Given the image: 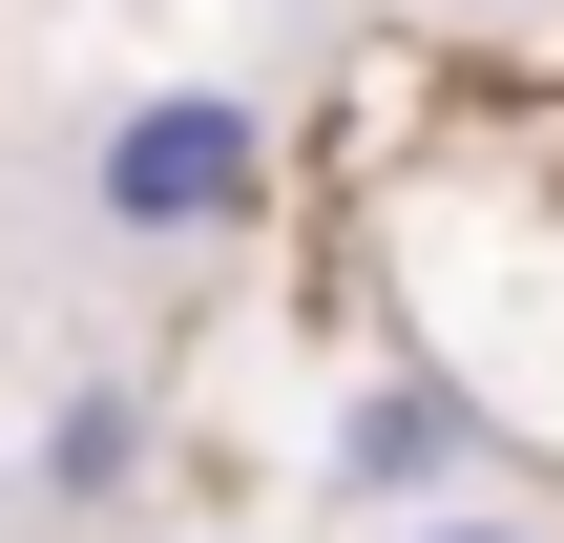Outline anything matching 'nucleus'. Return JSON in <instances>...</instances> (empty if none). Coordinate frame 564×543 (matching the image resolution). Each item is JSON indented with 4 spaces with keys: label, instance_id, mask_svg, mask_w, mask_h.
Returning <instances> with one entry per match:
<instances>
[{
    "label": "nucleus",
    "instance_id": "1",
    "mask_svg": "<svg viewBox=\"0 0 564 543\" xmlns=\"http://www.w3.org/2000/svg\"><path fill=\"white\" fill-rule=\"evenodd\" d=\"M251 188H272V126H251L230 84H147V105L105 126V230H126V251H209Z\"/></svg>",
    "mask_w": 564,
    "mask_h": 543
},
{
    "label": "nucleus",
    "instance_id": "2",
    "mask_svg": "<svg viewBox=\"0 0 564 543\" xmlns=\"http://www.w3.org/2000/svg\"><path fill=\"white\" fill-rule=\"evenodd\" d=\"M335 460H356V481H460V460H481V398H440V377H377Z\"/></svg>",
    "mask_w": 564,
    "mask_h": 543
},
{
    "label": "nucleus",
    "instance_id": "4",
    "mask_svg": "<svg viewBox=\"0 0 564 543\" xmlns=\"http://www.w3.org/2000/svg\"><path fill=\"white\" fill-rule=\"evenodd\" d=\"M398 543H523V523H440V502H419V523H398Z\"/></svg>",
    "mask_w": 564,
    "mask_h": 543
},
{
    "label": "nucleus",
    "instance_id": "3",
    "mask_svg": "<svg viewBox=\"0 0 564 543\" xmlns=\"http://www.w3.org/2000/svg\"><path fill=\"white\" fill-rule=\"evenodd\" d=\"M126 481H147V398H126V377H84V398L42 419V502H126Z\"/></svg>",
    "mask_w": 564,
    "mask_h": 543
}]
</instances>
